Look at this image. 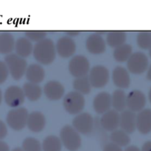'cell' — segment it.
Instances as JSON below:
<instances>
[{
    "mask_svg": "<svg viewBox=\"0 0 151 151\" xmlns=\"http://www.w3.org/2000/svg\"><path fill=\"white\" fill-rule=\"evenodd\" d=\"M32 53L38 62L43 65H49L55 60L56 47L53 41L50 38H44L36 43Z\"/></svg>",
    "mask_w": 151,
    "mask_h": 151,
    "instance_id": "obj_1",
    "label": "cell"
},
{
    "mask_svg": "<svg viewBox=\"0 0 151 151\" xmlns=\"http://www.w3.org/2000/svg\"><path fill=\"white\" fill-rule=\"evenodd\" d=\"M60 139L62 144L69 151H77L82 144L79 132L75 127L69 125L64 126L61 129Z\"/></svg>",
    "mask_w": 151,
    "mask_h": 151,
    "instance_id": "obj_2",
    "label": "cell"
},
{
    "mask_svg": "<svg viewBox=\"0 0 151 151\" xmlns=\"http://www.w3.org/2000/svg\"><path fill=\"white\" fill-rule=\"evenodd\" d=\"M9 73L15 80H19L26 73L27 65L23 57L17 54H9L4 59Z\"/></svg>",
    "mask_w": 151,
    "mask_h": 151,
    "instance_id": "obj_3",
    "label": "cell"
},
{
    "mask_svg": "<svg viewBox=\"0 0 151 151\" xmlns=\"http://www.w3.org/2000/svg\"><path fill=\"white\" fill-rule=\"evenodd\" d=\"M29 116L27 110L24 107H16L8 112L6 118L7 124L13 130L19 131L24 128Z\"/></svg>",
    "mask_w": 151,
    "mask_h": 151,
    "instance_id": "obj_4",
    "label": "cell"
},
{
    "mask_svg": "<svg viewBox=\"0 0 151 151\" xmlns=\"http://www.w3.org/2000/svg\"><path fill=\"white\" fill-rule=\"evenodd\" d=\"M63 107L70 114H78L83 110L85 105V99L82 93L72 91L65 96L63 99Z\"/></svg>",
    "mask_w": 151,
    "mask_h": 151,
    "instance_id": "obj_5",
    "label": "cell"
},
{
    "mask_svg": "<svg viewBox=\"0 0 151 151\" xmlns=\"http://www.w3.org/2000/svg\"><path fill=\"white\" fill-rule=\"evenodd\" d=\"M128 69L134 74L143 73L148 67V59L145 54L141 52L132 53L127 63Z\"/></svg>",
    "mask_w": 151,
    "mask_h": 151,
    "instance_id": "obj_6",
    "label": "cell"
},
{
    "mask_svg": "<svg viewBox=\"0 0 151 151\" xmlns=\"http://www.w3.org/2000/svg\"><path fill=\"white\" fill-rule=\"evenodd\" d=\"M69 70L70 73L76 78L86 76L89 70V62L88 59L81 55L75 56L69 62Z\"/></svg>",
    "mask_w": 151,
    "mask_h": 151,
    "instance_id": "obj_7",
    "label": "cell"
},
{
    "mask_svg": "<svg viewBox=\"0 0 151 151\" xmlns=\"http://www.w3.org/2000/svg\"><path fill=\"white\" fill-rule=\"evenodd\" d=\"M88 78L91 86L100 88L107 84L109 80V72L106 67L97 65L91 70Z\"/></svg>",
    "mask_w": 151,
    "mask_h": 151,
    "instance_id": "obj_8",
    "label": "cell"
},
{
    "mask_svg": "<svg viewBox=\"0 0 151 151\" xmlns=\"http://www.w3.org/2000/svg\"><path fill=\"white\" fill-rule=\"evenodd\" d=\"M73 127L82 134L91 133L94 127V121L88 113H80L73 120Z\"/></svg>",
    "mask_w": 151,
    "mask_h": 151,
    "instance_id": "obj_9",
    "label": "cell"
},
{
    "mask_svg": "<svg viewBox=\"0 0 151 151\" xmlns=\"http://www.w3.org/2000/svg\"><path fill=\"white\" fill-rule=\"evenodd\" d=\"M24 97L23 89L18 86H10L7 87L4 93L6 104L11 107H19L24 102Z\"/></svg>",
    "mask_w": 151,
    "mask_h": 151,
    "instance_id": "obj_10",
    "label": "cell"
},
{
    "mask_svg": "<svg viewBox=\"0 0 151 151\" xmlns=\"http://www.w3.org/2000/svg\"><path fill=\"white\" fill-rule=\"evenodd\" d=\"M146 104L145 94L142 91L134 90L130 92L127 96V106L133 112L142 110Z\"/></svg>",
    "mask_w": 151,
    "mask_h": 151,
    "instance_id": "obj_11",
    "label": "cell"
},
{
    "mask_svg": "<svg viewBox=\"0 0 151 151\" xmlns=\"http://www.w3.org/2000/svg\"><path fill=\"white\" fill-rule=\"evenodd\" d=\"M56 50L61 57H70L76 51V44L69 36H63L58 40Z\"/></svg>",
    "mask_w": 151,
    "mask_h": 151,
    "instance_id": "obj_12",
    "label": "cell"
},
{
    "mask_svg": "<svg viewBox=\"0 0 151 151\" xmlns=\"http://www.w3.org/2000/svg\"><path fill=\"white\" fill-rule=\"evenodd\" d=\"M120 115L116 110H111L105 113L100 118V124L105 130L114 131L119 126Z\"/></svg>",
    "mask_w": 151,
    "mask_h": 151,
    "instance_id": "obj_13",
    "label": "cell"
},
{
    "mask_svg": "<svg viewBox=\"0 0 151 151\" xmlns=\"http://www.w3.org/2000/svg\"><path fill=\"white\" fill-rule=\"evenodd\" d=\"M111 105V96L106 92L100 93L93 100L94 109L98 114H104L109 110Z\"/></svg>",
    "mask_w": 151,
    "mask_h": 151,
    "instance_id": "obj_14",
    "label": "cell"
},
{
    "mask_svg": "<svg viewBox=\"0 0 151 151\" xmlns=\"http://www.w3.org/2000/svg\"><path fill=\"white\" fill-rule=\"evenodd\" d=\"M86 48L92 54H101L106 49V41L99 34H91L86 40Z\"/></svg>",
    "mask_w": 151,
    "mask_h": 151,
    "instance_id": "obj_15",
    "label": "cell"
},
{
    "mask_svg": "<svg viewBox=\"0 0 151 151\" xmlns=\"http://www.w3.org/2000/svg\"><path fill=\"white\" fill-rule=\"evenodd\" d=\"M44 91L46 96L49 99L56 101L60 99L63 96L65 88L59 81H50L44 86Z\"/></svg>",
    "mask_w": 151,
    "mask_h": 151,
    "instance_id": "obj_16",
    "label": "cell"
},
{
    "mask_svg": "<svg viewBox=\"0 0 151 151\" xmlns=\"http://www.w3.org/2000/svg\"><path fill=\"white\" fill-rule=\"evenodd\" d=\"M28 128L34 133L42 131L46 125V118L44 114L38 111L31 113L27 119Z\"/></svg>",
    "mask_w": 151,
    "mask_h": 151,
    "instance_id": "obj_17",
    "label": "cell"
},
{
    "mask_svg": "<svg viewBox=\"0 0 151 151\" xmlns=\"http://www.w3.org/2000/svg\"><path fill=\"white\" fill-rule=\"evenodd\" d=\"M113 81L119 88H128L130 86L131 78L128 71L122 67H117L113 71Z\"/></svg>",
    "mask_w": 151,
    "mask_h": 151,
    "instance_id": "obj_18",
    "label": "cell"
},
{
    "mask_svg": "<svg viewBox=\"0 0 151 151\" xmlns=\"http://www.w3.org/2000/svg\"><path fill=\"white\" fill-rule=\"evenodd\" d=\"M119 126L128 133H132L137 128V116L131 110H125L120 115Z\"/></svg>",
    "mask_w": 151,
    "mask_h": 151,
    "instance_id": "obj_19",
    "label": "cell"
},
{
    "mask_svg": "<svg viewBox=\"0 0 151 151\" xmlns=\"http://www.w3.org/2000/svg\"><path fill=\"white\" fill-rule=\"evenodd\" d=\"M137 128L142 134L151 132V110L145 109L140 111L137 116Z\"/></svg>",
    "mask_w": 151,
    "mask_h": 151,
    "instance_id": "obj_20",
    "label": "cell"
},
{
    "mask_svg": "<svg viewBox=\"0 0 151 151\" xmlns=\"http://www.w3.org/2000/svg\"><path fill=\"white\" fill-rule=\"evenodd\" d=\"M25 74H26L27 79L29 82L38 84L44 80L45 76V71L41 65L32 64L27 68Z\"/></svg>",
    "mask_w": 151,
    "mask_h": 151,
    "instance_id": "obj_21",
    "label": "cell"
},
{
    "mask_svg": "<svg viewBox=\"0 0 151 151\" xmlns=\"http://www.w3.org/2000/svg\"><path fill=\"white\" fill-rule=\"evenodd\" d=\"M15 49L17 55L22 57H27L33 51V47L29 38L22 37L16 41Z\"/></svg>",
    "mask_w": 151,
    "mask_h": 151,
    "instance_id": "obj_22",
    "label": "cell"
},
{
    "mask_svg": "<svg viewBox=\"0 0 151 151\" xmlns=\"http://www.w3.org/2000/svg\"><path fill=\"white\" fill-rule=\"evenodd\" d=\"M14 38L10 33H0V53L2 54H7L13 51L15 48Z\"/></svg>",
    "mask_w": 151,
    "mask_h": 151,
    "instance_id": "obj_23",
    "label": "cell"
},
{
    "mask_svg": "<svg viewBox=\"0 0 151 151\" xmlns=\"http://www.w3.org/2000/svg\"><path fill=\"white\" fill-rule=\"evenodd\" d=\"M22 89H23L25 96L32 102L37 101L41 96L42 90L38 84L32 82L25 83Z\"/></svg>",
    "mask_w": 151,
    "mask_h": 151,
    "instance_id": "obj_24",
    "label": "cell"
},
{
    "mask_svg": "<svg viewBox=\"0 0 151 151\" xmlns=\"http://www.w3.org/2000/svg\"><path fill=\"white\" fill-rule=\"evenodd\" d=\"M112 106L117 111H122L127 106V96L122 90H116L111 96Z\"/></svg>",
    "mask_w": 151,
    "mask_h": 151,
    "instance_id": "obj_25",
    "label": "cell"
},
{
    "mask_svg": "<svg viewBox=\"0 0 151 151\" xmlns=\"http://www.w3.org/2000/svg\"><path fill=\"white\" fill-rule=\"evenodd\" d=\"M129 133H126L123 130H115L112 131L110 136V139L111 142L115 144L119 147L127 146L131 142Z\"/></svg>",
    "mask_w": 151,
    "mask_h": 151,
    "instance_id": "obj_26",
    "label": "cell"
},
{
    "mask_svg": "<svg viewBox=\"0 0 151 151\" xmlns=\"http://www.w3.org/2000/svg\"><path fill=\"white\" fill-rule=\"evenodd\" d=\"M131 54H132V47L127 44H123L119 47H115L114 51V57L116 62H119L128 61Z\"/></svg>",
    "mask_w": 151,
    "mask_h": 151,
    "instance_id": "obj_27",
    "label": "cell"
},
{
    "mask_svg": "<svg viewBox=\"0 0 151 151\" xmlns=\"http://www.w3.org/2000/svg\"><path fill=\"white\" fill-rule=\"evenodd\" d=\"M61 141L55 136H47L43 142L42 150L44 151H61Z\"/></svg>",
    "mask_w": 151,
    "mask_h": 151,
    "instance_id": "obj_28",
    "label": "cell"
},
{
    "mask_svg": "<svg viewBox=\"0 0 151 151\" xmlns=\"http://www.w3.org/2000/svg\"><path fill=\"white\" fill-rule=\"evenodd\" d=\"M126 40V33L123 31H112L107 36V43L111 47H116L122 45Z\"/></svg>",
    "mask_w": 151,
    "mask_h": 151,
    "instance_id": "obj_29",
    "label": "cell"
},
{
    "mask_svg": "<svg viewBox=\"0 0 151 151\" xmlns=\"http://www.w3.org/2000/svg\"><path fill=\"white\" fill-rule=\"evenodd\" d=\"M73 87L76 91L82 94H87L91 91V84L90 82L89 78L88 77H78L74 81Z\"/></svg>",
    "mask_w": 151,
    "mask_h": 151,
    "instance_id": "obj_30",
    "label": "cell"
},
{
    "mask_svg": "<svg viewBox=\"0 0 151 151\" xmlns=\"http://www.w3.org/2000/svg\"><path fill=\"white\" fill-rule=\"evenodd\" d=\"M22 150L24 151H41L42 147L39 141L32 137L26 138L22 143Z\"/></svg>",
    "mask_w": 151,
    "mask_h": 151,
    "instance_id": "obj_31",
    "label": "cell"
},
{
    "mask_svg": "<svg viewBox=\"0 0 151 151\" xmlns=\"http://www.w3.org/2000/svg\"><path fill=\"white\" fill-rule=\"evenodd\" d=\"M137 44L141 48H151V33L140 32L137 36Z\"/></svg>",
    "mask_w": 151,
    "mask_h": 151,
    "instance_id": "obj_32",
    "label": "cell"
},
{
    "mask_svg": "<svg viewBox=\"0 0 151 151\" xmlns=\"http://www.w3.org/2000/svg\"><path fill=\"white\" fill-rule=\"evenodd\" d=\"M25 35H26L27 38H29V40H32V41H35L38 42V41L45 38L46 36H47V33L41 30H33L26 32Z\"/></svg>",
    "mask_w": 151,
    "mask_h": 151,
    "instance_id": "obj_33",
    "label": "cell"
},
{
    "mask_svg": "<svg viewBox=\"0 0 151 151\" xmlns=\"http://www.w3.org/2000/svg\"><path fill=\"white\" fill-rule=\"evenodd\" d=\"M9 70L5 62L0 61V84L4 83L8 76Z\"/></svg>",
    "mask_w": 151,
    "mask_h": 151,
    "instance_id": "obj_34",
    "label": "cell"
},
{
    "mask_svg": "<svg viewBox=\"0 0 151 151\" xmlns=\"http://www.w3.org/2000/svg\"><path fill=\"white\" fill-rule=\"evenodd\" d=\"M103 151H122L121 147L115 144L113 142L106 144L103 148Z\"/></svg>",
    "mask_w": 151,
    "mask_h": 151,
    "instance_id": "obj_35",
    "label": "cell"
},
{
    "mask_svg": "<svg viewBox=\"0 0 151 151\" xmlns=\"http://www.w3.org/2000/svg\"><path fill=\"white\" fill-rule=\"evenodd\" d=\"M7 134V129L5 124L0 120V140L6 137Z\"/></svg>",
    "mask_w": 151,
    "mask_h": 151,
    "instance_id": "obj_36",
    "label": "cell"
},
{
    "mask_svg": "<svg viewBox=\"0 0 151 151\" xmlns=\"http://www.w3.org/2000/svg\"><path fill=\"white\" fill-rule=\"evenodd\" d=\"M141 151H151V141H147L142 145Z\"/></svg>",
    "mask_w": 151,
    "mask_h": 151,
    "instance_id": "obj_37",
    "label": "cell"
},
{
    "mask_svg": "<svg viewBox=\"0 0 151 151\" xmlns=\"http://www.w3.org/2000/svg\"><path fill=\"white\" fill-rule=\"evenodd\" d=\"M0 151H10L8 145L1 140H0Z\"/></svg>",
    "mask_w": 151,
    "mask_h": 151,
    "instance_id": "obj_38",
    "label": "cell"
},
{
    "mask_svg": "<svg viewBox=\"0 0 151 151\" xmlns=\"http://www.w3.org/2000/svg\"><path fill=\"white\" fill-rule=\"evenodd\" d=\"M125 151H141L137 146H134V145H132V146H130L126 148Z\"/></svg>",
    "mask_w": 151,
    "mask_h": 151,
    "instance_id": "obj_39",
    "label": "cell"
},
{
    "mask_svg": "<svg viewBox=\"0 0 151 151\" xmlns=\"http://www.w3.org/2000/svg\"><path fill=\"white\" fill-rule=\"evenodd\" d=\"M147 79H149L150 81H151V65H150V68H149L148 70H147Z\"/></svg>",
    "mask_w": 151,
    "mask_h": 151,
    "instance_id": "obj_40",
    "label": "cell"
},
{
    "mask_svg": "<svg viewBox=\"0 0 151 151\" xmlns=\"http://www.w3.org/2000/svg\"><path fill=\"white\" fill-rule=\"evenodd\" d=\"M13 151H24V150H22V148L16 147V148H15V149H13Z\"/></svg>",
    "mask_w": 151,
    "mask_h": 151,
    "instance_id": "obj_41",
    "label": "cell"
},
{
    "mask_svg": "<svg viewBox=\"0 0 151 151\" xmlns=\"http://www.w3.org/2000/svg\"><path fill=\"white\" fill-rule=\"evenodd\" d=\"M1 99H2V94H1V90H0V104H1Z\"/></svg>",
    "mask_w": 151,
    "mask_h": 151,
    "instance_id": "obj_42",
    "label": "cell"
},
{
    "mask_svg": "<svg viewBox=\"0 0 151 151\" xmlns=\"http://www.w3.org/2000/svg\"><path fill=\"white\" fill-rule=\"evenodd\" d=\"M149 99H150V102L151 103V89L150 90V92H149Z\"/></svg>",
    "mask_w": 151,
    "mask_h": 151,
    "instance_id": "obj_43",
    "label": "cell"
},
{
    "mask_svg": "<svg viewBox=\"0 0 151 151\" xmlns=\"http://www.w3.org/2000/svg\"><path fill=\"white\" fill-rule=\"evenodd\" d=\"M150 56H151V48H150Z\"/></svg>",
    "mask_w": 151,
    "mask_h": 151,
    "instance_id": "obj_44",
    "label": "cell"
}]
</instances>
